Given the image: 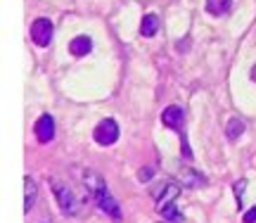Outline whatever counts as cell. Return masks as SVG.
Here are the masks:
<instances>
[{"mask_svg": "<svg viewBox=\"0 0 256 223\" xmlns=\"http://www.w3.org/2000/svg\"><path fill=\"white\" fill-rule=\"evenodd\" d=\"M83 180H86V186H88V192L90 197L98 202L104 214H110L114 221H121V209H119V202L110 195V190H107V183L102 180L98 174H92V171H86L83 174Z\"/></svg>", "mask_w": 256, "mask_h": 223, "instance_id": "cell-1", "label": "cell"}, {"mask_svg": "<svg viewBox=\"0 0 256 223\" xmlns=\"http://www.w3.org/2000/svg\"><path fill=\"white\" fill-rule=\"evenodd\" d=\"M50 190L55 192L57 204H60V209H62L64 216H78L83 212L86 202L76 195L74 188H69L66 183H62L60 178H50Z\"/></svg>", "mask_w": 256, "mask_h": 223, "instance_id": "cell-2", "label": "cell"}, {"mask_svg": "<svg viewBox=\"0 0 256 223\" xmlns=\"http://www.w3.org/2000/svg\"><path fill=\"white\" fill-rule=\"evenodd\" d=\"M180 190H183V188L178 186L176 180H164V183L154 186V190H152V197L156 200V212L162 214V212H164L168 204H174V200L180 195Z\"/></svg>", "mask_w": 256, "mask_h": 223, "instance_id": "cell-3", "label": "cell"}, {"mask_svg": "<svg viewBox=\"0 0 256 223\" xmlns=\"http://www.w3.org/2000/svg\"><path fill=\"white\" fill-rule=\"evenodd\" d=\"M92 138H95L98 145L110 148V145H114V142L119 140V124L114 119H102L100 124L95 126V130H92Z\"/></svg>", "mask_w": 256, "mask_h": 223, "instance_id": "cell-4", "label": "cell"}, {"mask_svg": "<svg viewBox=\"0 0 256 223\" xmlns=\"http://www.w3.org/2000/svg\"><path fill=\"white\" fill-rule=\"evenodd\" d=\"M52 22L46 17L36 19L34 24H31V38H34V43H36L38 48H46L50 46V40H52Z\"/></svg>", "mask_w": 256, "mask_h": 223, "instance_id": "cell-5", "label": "cell"}, {"mask_svg": "<svg viewBox=\"0 0 256 223\" xmlns=\"http://www.w3.org/2000/svg\"><path fill=\"white\" fill-rule=\"evenodd\" d=\"M162 121H164V126H168V128L176 130V133L183 138V124H185V112H183V107H178V104L166 107V110L162 112Z\"/></svg>", "mask_w": 256, "mask_h": 223, "instance_id": "cell-6", "label": "cell"}, {"mask_svg": "<svg viewBox=\"0 0 256 223\" xmlns=\"http://www.w3.org/2000/svg\"><path fill=\"white\" fill-rule=\"evenodd\" d=\"M34 133H36L38 142H50V140L55 138V119H52L50 114H43V116L36 121Z\"/></svg>", "mask_w": 256, "mask_h": 223, "instance_id": "cell-7", "label": "cell"}, {"mask_svg": "<svg viewBox=\"0 0 256 223\" xmlns=\"http://www.w3.org/2000/svg\"><path fill=\"white\" fill-rule=\"evenodd\" d=\"M92 50V40L90 36H76L69 43V52H72L74 57H83V55H90Z\"/></svg>", "mask_w": 256, "mask_h": 223, "instance_id": "cell-8", "label": "cell"}, {"mask_svg": "<svg viewBox=\"0 0 256 223\" xmlns=\"http://www.w3.org/2000/svg\"><path fill=\"white\" fill-rule=\"evenodd\" d=\"M36 202V180L31 176H24V212H31Z\"/></svg>", "mask_w": 256, "mask_h": 223, "instance_id": "cell-9", "label": "cell"}, {"mask_svg": "<svg viewBox=\"0 0 256 223\" xmlns=\"http://www.w3.org/2000/svg\"><path fill=\"white\" fill-rule=\"evenodd\" d=\"M156 31H159V17L150 12V14H145L142 22H140V36L150 38V36H154Z\"/></svg>", "mask_w": 256, "mask_h": 223, "instance_id": "cell-10", "label": "cell"}, {"mask_svg": "<svg viewBox=\"0 0 256 223\" xmlns=\"http://www.w3.org/2000/svg\"><path fill=\"white\" fill-rule=\"evenodd\" d=\"M230 8H232V0H206V12L214 14V17L228 14Z\"/></svg>", "mask_w": 256, "mask_h": 223, "instance_id": "cell-11", "label": "cell"}, {"mask_svg": "<svg viewBox=\"0 0 256 223\" xmlns=\"http://www.w3.org/2000/svg\"><path fill=\"white\" fill-rule=\"evenodd\" d=\"M244 130H247V124L240 119V116H232V119L228 121V126H226V136H228L230 140H238Z\"/></svg>", "mask_w": 256, "mask_h": 223, "instance_id": "cell-12", "label": "cell"}, {"mask_svg": "<svg viewBox=\"0 0 256 223\" xmlns=\"http://www.w3.org/2000/svg\"><path fill=\"white\" fill-rule=\"evenodd\" d=\"M183 183L185 188H200L206 183V178L200 176V174H194V168H185L183 171Z\"/></svg>", "mask_w": 256, "mask_h": 223, "instance_id": "cell-13", "label": "cell"}, {"mask_svg": "<svg viewBox=\"0 0 256 223\" xmlns=\"http://www.w3.org/2000/svg\"><path fill=\"white\" fill-rule=\"evenodd\" d=\"M162 214L166 216V221H168V223H183V221H185L183 214L178 212V206H176V204H168L164 212H162Z\"/></svg>", "mask_w": 256, "mask_h": 223, "instance_id": "cell-14", "label": "cell"}, {"mask_svg": "<svg viewBox=\"0 0 256 223\" xmlns=\"http://www.w3.org/2000/svg\"><path fill=\"white\" fill-rule=\"evenodd\" d=\"M244 188H247V180H244V178H240V180H235V186H232V192H235V200H238L240 212H242V200H244Z\"/></svg>", "mask_w": 256, "mask_h": 223, "instance_id": "cell-15", "label": "cell"}, {"mask_svg": "<svg viewBox=\"0 0 256 223\" xmlns=\"http://www.w3.org/2000/svg\"><path fill=\"white\" fill-rule=\"evenodd\" d=\"M152 176H154V168H152V166L140 168V174H138V178H140L142 183H145V180H150V178H152Z\"/></svg>", "mask_w": 256, "mask_h": 223, "instance_id": "cell-16", "label": "cell"}, {"mask_svg": "<svg viewBox=\"0 0 256 223\" xmlns=\"http://www.w3.org/2000/svg\"><path fill=\"white\" fill-rule=\"evenodd\" d=\"M242 221H244V223H254V221H256V206H252L247 214L242 216Z\"/></svg>", "mask_w": 256, "mask_h": 223, "instance_id": "cell-17", "label": "cell"}, {"mask_svg": "<svg viewBox=\"0 0 256 223\" xmlns=\"http://www.w3.org/2000/svg\"><path fill=\"white\" fill-rule=\"evenodd\" d=\"M252 81H254V84H256V64L252 66Z\"/></svg>", "mask_w": 256, "mask_h": 223, "instance_id": "cell-18", "label": "cell"}, {"mask_svg": "<svg viewBox=\"0 0 256 223\" xmlns=\"http://www.w3.org/2000/svg\"><path fill=\"white\" fill-rule=\"evenodd\" d=\"M166 223H168V221H166Z\"/></svg>", "mask_w": 256, "mask_h": 223, "instance_id": "cell-19", "label": "cell"}]
</instances>
